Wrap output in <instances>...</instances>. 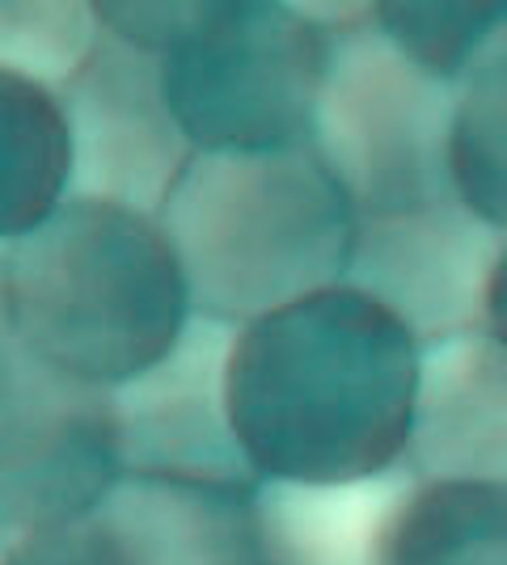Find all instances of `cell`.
<instances>
[{
    "instance_id": "cell-1",
    "label": "cell",
    "mask_w": 507,
    "mask_h": 565,
    "mask_svg": "<svg viewBox=\"0 0 507 565\" xmlns=\"http://www.w3.org/2000/svg\"><path fill=\"white\" fill-rule=\"evenodd\" d=\"M419 342L356 287H326L233 330L224 409L258 481L356 486L398 472Z\"/></svg>"
},
{
    "instance_id": "cell-2",
    "label": "cell",
    "mask_w": 507,
    "mask_h": 565,
    "mask_svg": "<svg viewBox=\"0 0 507 565\" xmlns=\"http://www.w3.org/2000/svg\"><path fill=\"white\" fill-rule=\"evenodd\" d=\"M191 317L237 330L342 282L356 215L296 148L191 152L157 212Z\"/></svg>"
},
{
    "instance_id": "cell-3",
    "label": "cell",
    "mask_w": 507,
    "mask_h": 565,
    "mask_svg": "<svg viewBox=\"0 0 507 565\" xmlns=\"http://www.w3.org/2000/svg\"><path fill=\"white\" fill-rule=\"evenodd\" d=\"M9 338L68 376L115 388L191 321L178 262L152 215L64 199L4 245Z\"/></svg>"
},
{
    "instance_id": "cell-4",
    "label": "cell",
    "mask_w": 507,
    "mask_h": 565,
    "mask_svg": "<svg viewBox=\"0 0 507 565\" xmlns=\"http://www.w3.org/2000/svg\"><path fill=\"white\" fill-rule=\"evenodd\" d=\"M453 85L414 68L360 18L330 30L326 76L305 148L330 173L351 215H398L448 203V118Z\"/></svg>"
},
{
    "instance_id": "cell-5",
    "label": "cell",
    "mask_w": 507,
    "mask_h": 565,
    "mask_svg": "<svg viewBox=\"0 0 507 565\" xmlns=\"http://www.w3.org/2000/svg\"><path fill=\"white\" fill-rule=\"evenodd\" d=\"M330 30L305 4H208L161 55L169 115L194 152H266L309 140Z\"/></svg>"
},
{
    "instance_id": "cell-6",
    "label": "cell",
    "mask_w": 507,
    "mask_h": 565,
    "mask_svg": "<svg viewBox=\"0 0 507 565\" xmlns=\"http://www.w3.org/2000/svg\"><path fill=\"white\" fill-rule=\"evenodd\" d=\"M119 477L110 388L0 347V527L22 536L89 511Z\"/></svg>"
},
{
    "instance_id": "cell-7",
    "label": "cell",
    "mask_w": 507,
    "mask_h": 565,
    "mask_svg": "<svg viewBox=\"0 0 507 565\" xmlns=\"http://www.w3.org/2000/svg\"><path fill=\"white\" fill-rule=\"evenodd\" d=\"M55 102L68 136V199L157 220L194 152L169 115L161 60L102 30L73 76L55 85Z\"/></svg>"
},
{
    "instance_id": "cell-8",
    "label": "cell",
    "mask_w": 507,
    "mask_h": 565,
    "mask_svg": "<svg viewBox=\"0 0 507 565\" xmlns=\"http://www.w3.org/2000/svg\"><path fill=\"white\" fill-rule=\"evenodd\" d=\"M504 266V228L457 199L419 212L356 215L342 287L377 300L414 342L483 333V296Z\"/></svg>"
},
{
    "instance_id": "cell-9",
    "label": "cell",
    "mask_w": 507,
    "mask_h": 565,
    "mask_svg": "<svg viewBox=\"0 0 507 565\" xmlns=\"http://www.w3.org/2000/svg\"><path fill=\"white\" fill-rule=\"evenodd\" d=\"M229 342V326L191 317L152 367L110 388L119 472L220 486L258 481L224 409Z\"/></svg>"
},
{
    "instance_id": "cell-10",
    "label": "cell",
    "mask_w": 507,
    "mask_h": 565,
    "mask_svg": "<svg viewBox=\"0 0 507 565\" xmlns=\"http://www.w3.org/2000/svg\"><path fill=\"white\" fill-rule=\"evenodd\" d=\"M504 376L507 359L499 338L474 330L423 342L398 472L406 481H504Z\"/></svg>"
},
{
    "instance_id": "cell-11",
    "label": "cell",
    "mask_w": 507,
    "mask_h": 565,
    "mask_svg": "<svg viewBox=\"0 0 507 565\" xmlns=\"http://www.w3.org/2000/svg\"><path fill=\"white\" fill-rule=\"evenodd\" d=\"M136 565H266L258 481H166L119 472L94 502Z\"/></svg>"
},
{
    "instance_id": "cell-12",
    "label": "cell",
    "mask_w": 507,
    "mask_h": 565,
    "mask_svg": "<svg viewBox=\"0 0 507 565\" xmlns=\"http://www.w3.org/2000/svg\"><path fill=\"white\" fill-rule=\"evenodd\" d=\"M402 486V472L356 486L258 481L266 565H377L381 523Z\"/></svg>"
},
{
    "instance_id": "cell-13",
    "label": "cell",
    "mask_w": 507,
    "mask_h": 565,
    "mask_svg": "<svg viewBox=\"0 0 507 565\" xmlns=\"http://www.w3.org/2000/svg\"><path fill=\"white\" fill-rule=\"evenodd\" d=\"M377 565H507V486L406 481L381 523Z\"/></svg>"
},
{
    "instance_id": "cell-14",
    "label": "cell",
    "mask_w": 507,
    "mask_h": 565,
    "mask_svg": "<svg viewBox=\"0 0 507 565\" xmlns=\"http://www.w3.org/2000/svg\"><path fill=\"white\" fill-rule=\"evenodd\" d=\"M68 199V136L51 89L0 72V249Z\"/></svg>"
},
{
    "instance_id": "cell-15",
    "label": "cell",
    "mask_w": 507,
    "mask_h": 565,
    "mask_svg": "<svg viewBox=\"0 0 507 565\" xmlns=\"http://www.w3.org/2000/svg\"><path fill=\"white\" fill-rule=\"evenodd\" d=\"M448 190L490 228L507 220V43L490 39L453 85L448 118Z\"/></svg>"
},
{
    "instance_id": "cell-16",
    "label": "cell",
    "mask_w": 507,
    "mask_h": 565,
    "mask_svg": "<svg viewBox=\"0 0 507 565\" xmlns=\"http://www.w3.org/2000/svg\"><path fill=\"white\" fill-rule=\"evenodd\" d=\"M372 25L414 68L457 81L478 51L504 34V4H368Z\"/></svg>"
},
{
    "instance_id": "cell-17",
    "label": "cell",
    "mask_w": 507,
    "mask_h": 565,
    "mask_svg": "<svg viewBox=\"0 0 507 565\" xmlns=\"http://www.w3.org/2000/svg\"><path fill=\"white\" fill-rule=\"evenodd\" d=\"M102 25L94 4H0V72L25 76L55 94L94 51Z\"/></svg>"
},
{
    "instance_id": "cell-18",
    "label": "cell",
    "mask_w": 507,
    "mask_h": 565,
    "mask_svg": "<svg viewBox=\"0 0 507 565\" xmlns=\"http://www.w3.org/2000/svg\"><path fill=\"white\" fill-rule=\"evenodd\" d=\"M4 565H136V557L106 515L89 507L64 523L13 536Z\"/></svg>"
},
{
    "instance_id": "cell-19",
    "label": "cell",
    "mask_w": 507,
    "mask_h": 565,
    "mask_svg": "<svg viewBox=\"0 0 507 565\" xmlns=\"http://www.w3.org/2000/svg\"><path fill=\"white\" fill-rule=\"evenodd\" d=\"M208 4H94V18L106 34L123 39L127 47L166 55L191 34Z\"/></svg>"
},
{
    "instance_id": "cell-20",
    "label": "cell",
    "mask_w": 507,
    "mask_h": 565,
    "mask_svg": "<svg viewBox=\"0 0 507 565\" xmlns=\"http://www.w3.org/2000/svg\"><path fill=\"white\" fill-rule=\"evenodd\" d=\"M9 342V296H4V249H0V347Z\"/></svg>"
},
{
    "instance_id": "cell-21",
    "label": "cell",
    "mask_w": 507,
    "mask_h": 565,
    "mask_svg": "<svg viewBox=\"0 0 507 565\" xmlns=\"http://www.w3.org/2000/svg\"><path fill=\"white\" fill-rule=\"evenodd\" d=\"M9 544H13V536L0 527V565H4V557H9Z\"/></svg>"
}]
</instances>
